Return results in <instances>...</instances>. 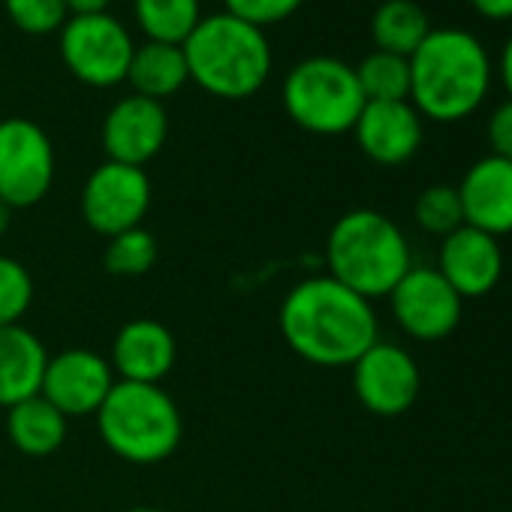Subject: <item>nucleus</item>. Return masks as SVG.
<instances>
[{
    "label": "nucleus",
    "instance_id": "dca6fc26",
    "mask_svg": "<svg viewBox=\"0 0 512 512\" xmlns=\"http://www.w3.org/2000/svg\"><path fill=\"white\" fill-rule=\"evenodd\" d=\"M458 199L467 226L482 229L494 238L509 235L512 232V160L494 154L476 160L458 184Z\"/></svg>",
    "mask_w": 512,
    "mask_h": 512
},
{
    "label": "nucleus",
    "instance_id": "7ed1b4c3",
    "mask_svg": "<svg viewBox=\"0 0 512 512\" xmlns=\"http://www.w3.org/2000/svg\"><path fill=\"white\" fill-rule=\"evenodd\" d=\"M181 49L190 79L220 100H247L272 76L266 34L229 13L202 16Z\"/></svg>",
    "mask_w": 512,
    "mask_h": 512
},
{
    "label": "nucleus",
    "instance_id": "423d86ee",
    "mask_svg": "<svg viewBox=\"0 0 512 512\" xmlns=\"http://www.w3.org/2000/svg\"><path fill=\"white\" fill-rule=\"evenodd\" d=\"M281 103L302 130L314 136H341L353 133L365 109V94L350 64L341 58L314 55L287 73Z\"/></svg>",
    "mask_w": 512,
    "mask_h": 512
},
{
    "label": "nucleus",
    "instance_id": "393cba45",
    "mask_svg": "<svg viewBox=\"0 0 512 512\" xmlns=\"http://www.w3.org/2000/svg\"><path fill=\"white\" fill-rule=\"evenodd\" d=\"M413 217L416 223L431 232V235H449L458 226H464V211H461V199H458V187L449 184H434L425 187L413 205Z\"/></svg>",
    "mask_w": 512,
    "mask_h": 512
},
{
    "label": "nucleus",
    "instance_id": "4be33fe9",
    "mask_svg": "<svg viewBox=\"0 0 512 512\" xmlns=\"http://www.w3.org/2000/svg\"><path fill=\"white\" fill-rule=\"evenodd\" d=\"M133 16L145 40L184 46L202 19L199 0H133Z\"/></svg>",
    "mask_w": 512,
    "mask_h": 512
},
{
    "label": "nucleus",
    "instance_id": "aec40b11",
    "mask_svg": "<svg viewBox=\"0 0 512 512\" xmlns=\"http://www.w3.org/2000/svg\"><path fill=\"white\" fill-rule=\"evenodd\" d=\"M7 434L19 452L43 458L61 449L67 437V416L43 395H31L7 410Z\"/></svg>",
    "mask_w": 512,
    "mask_h": 512
},
{
    "label": "nucleus",
    "instance_id": "bb28decb",
    "mask_svg": "<svg viewBox=\"0 0 512 512\" xmlns=\"http://www.w3.org/2000/svg\"><path fill=\"white\" fill-rule=\"evenodd\" d=\"M4 10L10 22L31 37H49L55 31L61 34L70 19L64 0H4Z\"/></svg>",
    "mask_w": 512,
    "mask_h": 512
},
{
    "label": "nucleus",
    "instance_id": "0eeeda50",
    "mask_svg": "<svg viewBox=\"0 0 512 512\" xmlns=\"http://www.w3.org/2000/svg\"><path fill=\"white\" fill-rule=\"evenodd\" d=\"M61 61L73 79L88 88H115L127 82L133 37L109 13L100 16H70L61 28Z\"/></svg>",
    "mask_w": 512,
    "mask_h": 512
},
{
    "label": "nucleus",
    "instance_id": "412c9836",
    "mask_svg": "<svg viewBox=\"0 0 512 512\" xmlns=\"http://www.w3.org/2000/svg\"><path fill=\"white\" fill-rule=\"evenodd\" d=\"M428 34V13L413 0H386L371 16V37L380 52L410 58Z\"/></svg>",
    "mask_w": 512,
    "mask_h": 512
},
{
    "label": "nucleus",
    "instance_id": "9d476101",
    "mask_svg": "<svg viewBox=\"0 0 512 512\" xmlns=\"http://www.w3.org/2000/svg\"><path fill=\"white\" fill-rule=\"evenodd\" d=\"M353 392L359 404L383 419L407 413L422 389L416 359L389 341H374L353 365Z\"/></svg>",
    "mask_w": 512,
    "mask_h": 512
},
{
    "label": "nucleus",
    "instance_id": "f8f14e48",
    "mask_svg": "<svg viewBox=\"0 0 512 512\" xmlns=\"http://www.w3.org/2000/svg\"><path fill=\"white\" fill-rule=\"evenodd\" d=\"M112 386L115 371L109 359L91 350H64L46 362L40 395L70 419L97 413Z\"/></svg>",
    "mask_w": 512,
    "mask_h": 512
},
{
    "label": "nucleus",
    "instance_id": "f03ea898",
    "mask_svg": "<svg viewBox=\"0 0 512 512\" xmlns=\"http://www.w3.org/2000/svg\"><path fill=\"white\" fill-rule=\"evenodd\" d=\"M491 88L485 46L461 28H431L410 55V103L422 118L455 124L473 115Z\"/></svg>",
    "mask_w": 512,
    "mask_h": 512
},
{
    "label": "nucleus",
    "instance_id": "5701e85b",
    "mask_svg": "<svg viewBox=\"0 0 512 512\" xmlns=\"http://www.w3.org/2000/svg\"><path fill=\"white\" fill-rule=\"evenodd\" d=\"M356 70L365 103H395L410 100V58L392 52H371Z\"/></svg>",
    "mask_w": 512,
    "mask_h": 512
},
{
    "label": "nucleus",
    "instance_id": "9b49d317",
    "mask_svg": "<svg viewBox=\"0 0 512 512\" xmlns=\"http://www.w3.org/2000/svg\"><path fill=\"white\" fill-rule=\"evenodd\" d=\"M386 299L395 323L416 341L449 338L464 311V299L446 284V278L425 266H413Z\"/></svg>",
    "mask_w": 512,
    "mask_h": 512
},
{
    "label": "nucleus",
    "instance_id": "f3484780",
    "mask_svg": "<svg viewBox=\"0 0 512 512\" xmlns=\"http://www.w3.org/2000/svg\"><path fill=\"white\" fill-rule=\"evenodd\" d=\"M109 365L124 383L160 386V380L175 365V338L157 320H148V317L130 320L115 335Z\"/></svg>",
    "mask_w": 512,
    "mask_h": 512
},
{
    "label": "nucleus",
    "instance_id": "2eb2a0df",
    "mask_svg": "<svg viewBox=\"0 0 512 512\" xmlns=\"http://www.w3.org/2000/svg\"><path fill=\"white\" fill-rule=\"evenodd\" d=\"M353 136L362 154L380 166H401L413 160L422 145V115L410 100L395 103H365Z\"/></svg>",
    "mask_w": 512,
    "mask_h": 512
},
{
    "label": "nucleus",
    "instance_id": "c756f323",
    "mask_svg": "<svg viewBox=\"0 0 512 512\" xmlns=\"http://www.w3.org/2000/svg\"><path fill=\"white\" fill-rule=\"evenodd\" d=\"M470 7L491 22H509L512 19V0H470Z\"/></svg>",
    "mask_w": 512,
    "mask_h": 512
},
{
    "label": "nucleus",
    "instance_id": "ddd939ff",
    "mask_svg": "<svg viewBox=\"0 0 512 512\" xmlns=\"http://www.w3.org/2000/svg\"><path fill=\"white\" fill-rule=\"evenodd\" d=\"M166 136H169V115L163 103L139 94L118 100L103 121L106 157L139 169H145V163H151L163 151Z\"/></svg>",
    "mask_w": 512,
    "mask_h": 512
},
{
    "label": "nucleus",
    "instance_id": "7c9ffc66",
    "mask_svg": "<svg viewBox=\"0 0 512 512\" xmlns=\"http://www.w3.org/2000/svg\"><path fill=\"white\" fill-rule=\"evenodd\" d=\"M64 4L70 16H100V13H109L112 0H64Z\"/></svg>",
    "mask_w": 512,
    "mask_h": 512
},
{
    "label": "nucleus",
    "instance_id": "6e6552de",
    "mask_svg": "<svg viewBox=\"0 0 512 512\" xmlns=\"http://www.w3.org/2000/svg\"><path fill=\"white\" fill-rule=\"evenodd\" d=\"M55 181V148L49 133L28 118L0 121V199L10 208H31L46 199Z\"/></svg>",
    "mask_w": 512,
    "mask_h": 512
},
{
    "label": "nucleus",
    "instance_id": "20e7f679",
    "mask_svg": "<svg viewBox=\"0 0 512 512\" xmlns=\"http://www.w3.org/2000/svg\"><path fill=\"white\" fill-rule=\"evenodd\" d=\"M329 278L362 299H386L413 269L407 235L374 208H356L335 220L326 241Z\"/></svg>",
    "mask_w": 512,
    "mask_h": 512
},
{
    "label": "nucleus",
    "instance_id": "72a5a7b5",
    "mask_svg": "<svg viewBox=\"0 0 512 512\" xmlns=\"http://www.w3.org/2000/svg\"><path fill=\"white\" fill-rule=\"evenodd\" d=\"M124 512H166V509H157V506H133V509H124Z\"/></svg>",
    "mask_w": 512,
    "mask_h": 512
},
{
    "label": "nucleus",
    "instance_id": "2f4dec72",
    "mask_svg": "<svg viewBox=\"0 0 512 512\" xmlns=\"http://www.w3.org/2000/svg\"><path fill=\"white\" fill-rule=\"evenodd\" d=\"M500 82H503V88H506V94L512 100V37L506 40V46L500 52Z\"/></svg>",
    "mask_w": 512,
    "mask_h": 512
},
{
    "label": "nucleus",
    "instance_id": "b1692460",
    "mask_svg": "<svg viewBox=\"0 0 512 512\" xmlns=\"http://www.w3.org/2000/svg\"><path fill=\"white\" fill-rule=\"evenodd\" d=\"M103 263H106V272L115 278H142L157 263V238L142 226L118 232L106 244Z\"/></svg>",
    "mask_w": 512,
    "mask_h": 512
},
{
    "label": "nucleus",
    "instance_id": "473e14b6",
    "mask_svg": "<svg viewBox=\"0 0 512 512\" xmlns=\"http://www.w3.org/2000/svg\"><path fill=\"white\" fill-rule=\"evenodd\" d=\"M10 220H13V208L4 199H0V235L10 229Z\"/></svg>",
    "mask_w": 512,
    "mask_h": 512
},
{
    "label": "nucleus",
    "instance_id": "a211bd4d",
    "mask_svg": "<svg viewBox=\"0 0 512 512\" xmlns=\"http://www.w3.org/2000/svg\"><path fill=\"white\" fill-rule=\"evenodd\" d=\"M49 353L43 341L19 326H0V407H13L40 395Z\"/></svg>",
    "mask_w": 512,
    "mask_h": 512
},
{
    "label": "nucleus",
    "instance_id": "a878e982",
    "mask_svg": "<svg viewBox=\"0 0 512 512\" xmlns=\"http://www.w3.org/2000/svg\"><path fill=\"white\" fill-rule=\"evenodd\" d=\"M31 302L34 281L28 269L13 256H0V326H19Z\"/></svg>",
    "mask_w": 512,
    "mask_h": 512
},
{
    "label": "nucleus",
    "instance_id": "c85d7f7f",
    "mask_svg": "<svg viewBox=\"0 0 512 512\" xmlns=\"http://www.w3.org/2000/svg\"><path fill=\"white\" fill-rule=\"evenodd\" d=\"M488 145L494 157L512 160V100L500 103L488 118Z\"/></svg>",
    "mask_w": 512,
    "mask_h": 512
},
{
    "label": "nucleus",
    "instance_id": "4468645a",
    "mask_svg": "<svg viewBox=\"0 0 512 512\" xmlns=\"http://www.w3.org/2000/svg\"><path fill=\"white\" fill-rule=\"evenodd\" d=\"M437 272L461 299H482L497 287L503 275V250L494 235L464 223L443 235Z\"/></svg>",
    "mask_w": 512,
    "mask_h": 512
},
{
    "label": "nucleus",
    "instance_id": "39448f33",
    "mask_svg": "<svg viewBox=\"0 0 512 512\" xmlns=\"http://www.w3.org/2000/svg\"><path fill=\"white\" fill-rule=\"evenodd\" d=\"M103 443L130 464H157L169 458L184 434V422L172 395L154 383L115 380L97 410Z\"/></svg>",
    "mask_w": 512,
    "mask_h": 512
},
{
    "label": "nucleus",
    "instance_id": "cd10ccee",
    "mask_svg": "<svg viewBox=\"0 0 512 512\" xmlns=\"http://www.w3.org/2000/svg\"><path fill=\"white\" fill-rule=\"evenodd\" d=\"M302 4L305 0H223V7H226L223 13L266 31L272 25L293 19Z\"/></svg>",
    "mask_w": 512,
    "mask_h": 512
},
{
    "label": "nucleus",
    "instance_id": "1a4fd4ad",
    "mask_svg": "<svg viewBox=\"0 0 512 512\" xmlns=\"http://www.w3.org/2000/svg\"><path fill=\"white\" fill-rule=\"evenodd\" d=\"M148 205L151 181L139 166L106 160L88 175L82 187V217L94 232L106 238L142 226Z\"/></svg>",
    "mask_w": 512,
    "mask_h": 512
},
{
    "label": "nucleus",
    "instance_id": "f257e3e1",
    "mask_svg": "<svg viewBox=\"0 0 512 512\" xmlns=\"http://www.w3.org/2000/svg\"><path fill=\"white\" fill-rule=\"evenodd\" d=\"M278 323L287 347L320 368L353 365L380 341L374 305L329 275L296 284L281 305Z\"/></svg>",
    "mask_w": 512,
    "mask_h": 512
},
{
    "label": "nucleus",
    "instance_id": "6ab92c4d",
    "mask_svg": "<svg viewBox=\"0 0 512 512\" xmlns=\"http://www.w3.org/2000/svg\"><path fill=\"white\" fill-rule=\"evenodd\" d=\"M127 82L133 94L163 103L166 97L178 94L190 82L184 49L169 43H151V40L136 46L130 58Z\"/></svg>",
    "mask_w": 512,
    "mask_h": 512
}]
</instances>
